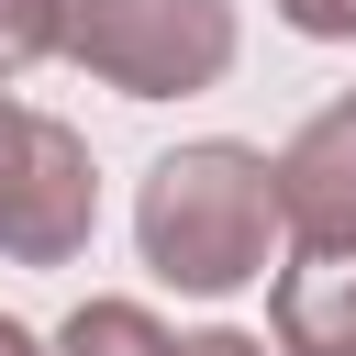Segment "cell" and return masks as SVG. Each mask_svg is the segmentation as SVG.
<instances>
[{"label": "cell", "mask_w": 356, "mask_h": 356, "mask_svg": "<svg viewBox=\"0 0 356 356\" xmlns=\"http://www.w3.org/2000/svg\"><path fill=\"white\" fill-rule=\"evenodd\" d=\"M178 356H278V334H245V323H200V334H178Z\"/></svg>", "instance_id": "cell-9"}, {"label": "cell", "mask_w": 356, "mask_h": 356, "mask_svg": "<svg viewBox=\"0 0 356 356\" xmlns=\"http://www.w3.org/2000/svg\"><path fill=\"white\" fill-rule=\"evenodd\" d=\"M300 44H356V0H267Z\"/></svg>", "instance_id": "cell-8"}, {"label": "cell", "mask_w": 356, "mask_h": 356, "mask_svg": "<svg viewBox=\"0 0 356 356\" xmlns=\"http://www.w3.org/2000/svg\"><path fill=\"white\" fill-rule=\"evenodd\" d=\"M89 234H100L89 134L0 89V256L11 267H78Z\"/></svg>", "instance_id": "cell-3"}, {"label": "cell", "mask_w": 356, "mask_h": 356, "mask_svg": "<svg viewBox=\"0 0 356 356\" xmlns=\"http://www.w3.org/2000/svg\"><path fill=\"white\" fill-rule=\"evenodd\" d=\"M278 356H356V245H300L267 278Z\"/></svg>", "instance_id": "cell-5"}, {"label": "cell", "mask_w": 356, "mask_h": 356, "mask_svg": "<svg viewBox=\"0 0 356 356\" xmlns=\"http://www.w3.org/2000/svg\"><path fill=\"white\" fill-rule=\"evenodd\" d=\"M345 111H356V89H345Z\"/></svg>", "instance_id": "cell-11"}, {"label": "cell", "mask_w": 356, "mask_h": 356, "mask_svg": "<svg viewBox=\"0 0 356 356\" xmlns=\"http://www.w3.org/2000/svg\"><path fill=\"white\" fill-rule=\"evenodd\" d=\"M278 222L289 245H356V111H312L278 145Z\"/></svg>", "instance_id": "cell-4"}, {"label": "cell", "mask_w": 356, "mask_h": 356, "mask_svg": "<svg viewBox=\"0 0 356 356\" xmlns=\"http://www.w3.org/2000/svg\"><path fill=\"white\" fill-rule=\"evenodd\" d=\"M0 356H56V334H33V323H11V312H0Z\"/></svg>", "instance_id": "cell-10"}, {"label": "cell", "mask_w": 356, "mask_h": 356, "mask_svg": "<svg viewBox=\"0 0 356 356\" xmlns=\"http://www.w3.org/2000/svg\"><path fill=\"white\" fill-rule=\"evenodd\" d=\"M44 56H67V0H0V89L33 78Z\"/></svg>", "instance_id": "cell-7"}, {"label": "cell", "mask_w": 356, "mask_h": 356, "mask_svg": "<svg viewBox=\"0 0 356 356\" xmlns=\"http://www.w3.org/2000/svg\"><path fill=\"white\" fill-rule=\"evenodd\" d=\"M56 356H178V334L145 312V300H78L56 323Z\"/></svg>", "instance_id": "cell-6"}, {"label": "cell", "mask_w": 356, "mask_h": 356, "mask_svg": "<svg viewBox=\"0 0 356 356\" xmlns=\"http://www.w3.org/2000/svg\"><path fill=\"white\" fill-rule=\"evenodd\" d=\"M278 156L234 145V134H200V145H167L134 189V256L145 278L189 289V300H234L267 278L278 256Z\"/></svg>", "instance_id": "cell-1"}, {"label": "cell", "mask_w": 356, "mask_h": 356, "mask_svg": "<svg viewBox=\"0 0 356 356\" xmlns=\"http://www.w3.org/2000/svg\"><path fill=\"white\" fill-rule=\"evenodd\" d=\"M245 56L234 0H67V67L122 100H200Z\"/></svg>", "instance_id": "cell-2"}]
</instances>
